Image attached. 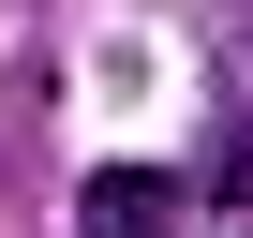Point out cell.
Returning <instances> with one entry per match:
<instances>
[{
    "label": "cell",
    "mask_w": 253,
    "mask_h": 238,
    "mask_svg": "<svg viewBox=\"0 0 253 238\" xmlns=\"http://www.w3.org/2000/svg\"><path fill=\"white\" fill-rule=\"evenodd\" d=\"M75 223H89V238H149V223H164V179H149V164H104V179L75 194Z\"/></svg>",
    "instance_id": "cell-1"
}]
</instances>
